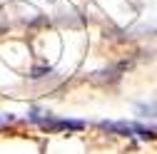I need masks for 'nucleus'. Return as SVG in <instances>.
Masks as SVG:
<instances>
[{
    "label": "nucleus",
    "instance_id": "f03ea898",
    "mask_svg": "<svg viewBox=\"0 0 157 154\" xmlns=\"http://www.w3.org/2000/svg\"><path fill=\"white\" fill-rule=\"evenodd\" d=\"M43 75H50V67H35L30 77H35V80H37V77H43Z\"/></svg>",
    "mask_w": 157,
    "mask_h": 154
},
{
    "label": "nucleus",
    "instance_id": "f257e3e1",
    "mask_svg": "<svg viewBox=\"0 0 157 154\" xmlns=\"http://www.w3.org/2000/svg\"><path fill=\"white\" fill-rule=\"evenodd\" d=\"M30 119L37 122L45 132H77V129L85 127V122H80V119H57V117L43 114V112H37V109L30 112Z\"/></svg>",
    "mask_w": 157,
    "mask_h": 154
},
{
    "label": "nucleus",
    "instance_id": "7ed1b4c3",
    "mask_svg": "<svg viewBox=\"0 0 157 154\" xmlns=\"http://www.w3.org/2000/svg\"><path fill=\"white\" fill-rule=\"evenodd\" d=\"M145 114H147V117H157V107L155 105H147V107H140Z\"/></svg>",
    "mask_w": 157,
    "mask_h": 154
},
{
    "label": "nucleus",
    "instance_id": "20e7f679",
    "mask_svg": "<svg viewBox=\"0 0 157 154\" xmlns=\"http://www.w3.org/2000/svg\"><path fill=\"white\" fill-rule=\"evenodd\" d=\"M50 3H52V0H50Z\"/></svg>",
    "mask_w": 157,
    "mask_h": 154
}]
</instances>
